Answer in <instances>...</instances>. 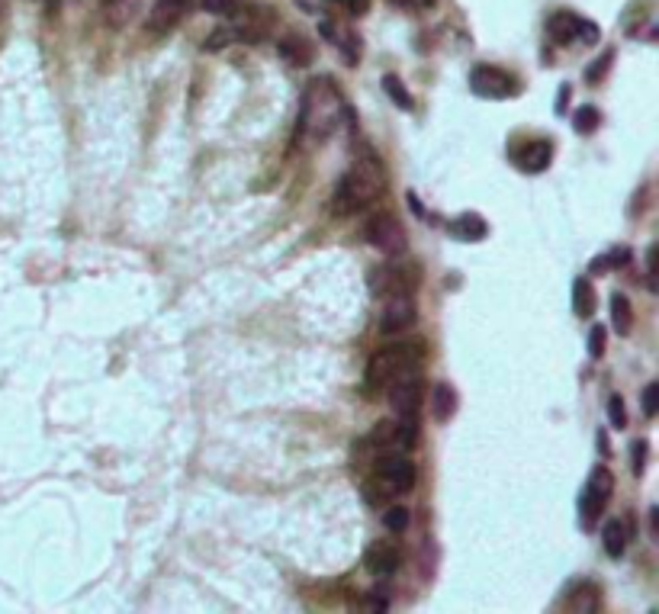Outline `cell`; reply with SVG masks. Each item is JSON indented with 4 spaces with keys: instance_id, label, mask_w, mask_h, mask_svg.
Wrapping results in <instances>:
<instances>
[{
    "instance_id": "1",
    "label": "cell",
    "mask_w": 659,
    "mask_h": 614,
    "mask_svg": "<svg viewBox=\"0 0 659 614\" xmlns=\"http://www.w3.org/2000/svg\"><path fill=\"white\" fill-rule=\"evenodd\" d=\"M344 113V97L332 78H312L299 100V116H296V145L312 152V148L325 145L335 136Z\"/></svg>"
},
{
    "instance_id": "2",
    "label": "cell",
    "mask_w": 659,
    "mask_h": 614,
    "mask_svg": "<svg viewBox=\"0 0 659 614\" xmlns=\"http://www.w3.org/2000/svg\"><path fill=\"white\" fill-rule=\"evenodd\" d=\"M383 193V168L380 158L373 152H361L354 158V164L341 174V181L335 187L332 209L338 216H351L367 209L373 200Z\"/></svg>"
},
{
    "instance_id": "3",
    "label": "cell",
    "mask_w": 659,
    "mask_h": 614,
    "mask_svg": "<svg viewBox=\"0 0 659 614\" xmlns=\"http://www.w3.org/2000/svg\"><path fill=\"white\" fill-rule=\"evenodd\" d=\"M418 361H422V348H415V344L402 341V344H389V348L377 351L370 357L367 364V386L370 389H386L393 380L406 377V373H415L418 370Z\"/></svg>"
},
{
    "instance_id": "4",
    "label": "cell",
    "mask_w": 659,
    "mask_h": 614,
    "mask_svg": "<svg viewBox=\"0 0 659 614\" xmlns=\"http://www.w3.org/2000/svg\"><path fill=\"white\" fill-rule=\"evenodd\" d=\"M364 238H367L370 248H377L380 254H386V258H399V254L406 251V245H409L402 222L393 219V216H386V213H377V216L367 219Z\"/></svg>"
},
{
    "instance_id": "5",
    "label": "cell",
    "mask_w": 659,
    "mask_h": 614,
    "mask_svg": "<svg viewBox=\"0 0 659 614\" xmlns=\"http://www.w3.org/2000/svg\"><path fill=\"white\" fill-rule=\"evenodd\" d=\"M386 389H389V409H393L399 422H415L418 412H422V402H425V383H422V377H418V370L393 380Z\"/></svg>"
},
{
    "instance_id": "6",
    "label": "cell",
    "mask_w": 659,
    "mask_h": 614,
    "mask_svg": "<svg viewBox=\"0 0 659 614\" xmlns=\"http://www.w3.org/2000/svg\"><path fill=\"white\" fill-rule=\"evenodd\" d=\"M611 489H614V476L608 467H595L582 486V496H579V512H582V524L592 528V524L602 518L605 505L611 499Z\"/></svg>"
},
{
    "instance_id": "7",
    "label": "cell",
    "mask_w": 659,
    "mask_h": 614,
    "mask_svg": "<svg viewBox=\"0 0 659 614\" xmlns=\"http://www.w3.org/2000/svg\"><path fill=\"white\" fill-rule=\"evenodd\" d=\"M470 91L483 100H505V97H515L521 87L508 71L492 68V65H479L470 74Z\"/></svg>"
},
{
    "instance_id": "8",
    "label": "cell",
    "mask_w": 659,
    "mask_h": 614,
    "mask_svg": "<svg viewBox=\"0 0 659 614\" xmlns=\"http://www.w3.org/2000/svg\"><path fill=\"white\" fill-rule=\"evenodd\" d=\"M377 483L386 496L396 492H409L415 486V463L402 454H386L377 460Z\"/></svg>"
},
{
    "instance_id": "9",
    "label": "cell",
    "mask_w": 659,
    "mask_h": 614,
    "mask_svg": "<svg viewBox=\"0 0 659 614\" xmlns=\"http://www.w3.org/2000/svg\"><path fill=\"white\" fill-rule=\"evenodd\" d=\"M415 319H418V309H415L412 293H396L386 303V309L380 312V332L383 335H402L415 325Z\"/></svg>"
},
{
    "instance_id": "10",
    "label": "cell",
    "mask_w": 659,
    "mask_h": 614,
    "mask_svg": "<svg viewBox=\"0 0 659 614\" xmlns=\"http://www.w3.org/2000/svg\"><path fill=\"white\" fill-rule=\"evenodd\" d=\"M187 10H190V0H155L145 23L152 33H168V29H174L187 17Z\"/></svg>"
},
{
    "instance_id": "11",
    "label": "cell",
    "mask_w": 659,
    "mask_h": 614,
    "mask_svg": "<svg viewBox=\"0 0 659 614\" xmlns=\"http://www.w3.org/2000/svg\"><path fill=\"white\" fill-rule=\"evenodd\" d=\"M550 158H553V145L547 139H531L515 148V164L521 171L528 174H541L550 168Z\"/></svg>"
},
{
    "instance_id": "12",
    "label": "cell",
    "mask_w": 659,
    "mask_h": 614,
    "mask_svg": "<svg viewBox=\"0 0 659 614\" xmlns=\"http://www.w3.org/2000/svg\"><path fill=\"white\" fill-rule=\"evenodd\" d=\"M364 566L373 576H393L399 569V550L393 544H383V541L370 544L364 553Z\"/></svg>"
},
{
    "instance_id": "13",
    "label": "cell",
    "mask_w": 659,
    "mask_h": 614,
    "mask_svg": "<svg viewBox=\"0 0 659 614\" xmlns=\"http://www.w3.org/2000/svg\"><path fill=\"white\" fill-rule=\"evenodd\" d=\"M457 412V389L451 383H434L431 389V415L438 418V422H451Z\"/></svg>"
},
{
    "instance_id": "14",
    "label": "cell",
    "mask_w": 659,
    "mask_h": 614,
    "mask_svg": "<svg viewBox=\"0 0 659 614\" xmlns=\"http://www.w3.org/2000/svg\"><path fill=\"white\" fill-rule=\"evenodd\" d=\"M451 232H454V238H460V242H483V238L489 235V222L476 213H463L451 222Z\"/></svg>"
},
{
    "instance_id": "15",
    "label": "cell",
    "mask_w": 659,
    "mask_h": 614,
    "mask_svg": "<svg viewBox=\"0 0 659 614\" xmlns=\"http://www.w3.org/2000/svg\"><path fill=\"white\" fill-rule=\"evenodd\" d=\"M579 20L582 17H576V13L560 10V13H553V17L547 20V33L557 39L560 46H569V42L579 39Z\"/></svg>"
},
{
    "instance_id": "16",
    "label": "cell",
    "mask_w": 659,
    "mask_h": 614,
    "mask_svg": "<svg viewBox=\"0 0 659 614\" xmlns=\"http://www.w3.org/2000/svg\"><path fill=\"white\" fill-rule=\"evenodd\" d=\"M602 541H605V553L608 557H624V550H627V528H624V521H618V518H611L605 528H602Z\"/></svg>"
},
{
    "instance_id": "17",
    "label": "cell",
    "mask_w": 659,
    "mask_h": 614,
    "mask_svg": "<svg viewBox=\"0 0 659 614\" xmlns=\"http://www.w3.org/2000/svg\"><path fill=\"white\" fill-rule=\"evenodd\" d=\"M631 322H634V312H631V299L624 293H614L611 296V325L618 335H631Z\"/></svg>"
},
{
    "instance_id": "18",
    "label": "cell",
    "mask_w": 659,
    "mask_h": 614,
    "mask_svg": "<svg viewBox=\"0 0 659 614\" xmlns=\"http://www.w3.org/2000/svg\"><path fill=\"white\" fill-rule=\"evenodd\" d=\"M595 303H598V299H595V287H592L589 280L579 277V280L573 283V312H576L579 319H589L592 312H595Z\"/></svg>"
},
{
    "instance_id": "19",
    "label": "cell",
    "mask_w": 659,
    "mask_h": 614,
    "mask_svg": "<svg viewBox=\"0 0 659 614\" xmlns=\"http://www.w3.org/2000/svg\"><path fill=\"white\" fill-rule=\"evenodd\" d=\"M627 261H631V248L618 245V248H611V251H605V254H598L589 271H592V274H608V271H618V267H624Z\"/></svg>"
},
{
    "instance_id": "20",
    "label": "cell",
    "mask_w": 659,
    "mask_h": 614,
    "mask_svg": "<svg viewBox=\"0 0 659 614\" xmlns=\"http://www.w3.org/2000/svg\"><path fill=\"white\" fill-rule=\"evenodd\" d=\"M383 91L389 94V100H393L399 110H412V107H415L412 94L406 91V87H402L399 78H393V74H386V78H383Z\"/></svg>"
},
{
    "instance_id": "21",
    "label": "cell",
    "mask_w": 659,
    "mask_h": 614,
    "mask_svg": "<svg viewBox=\"0 0 659 614\" xmlns=\"http://www.w3.org/2000/svg\"><path fill=\"white\" fill-rule=\"evenodd\" d=\"M383 528L386 531H393V534H402L409 528V508L406 505H393V508H386V515H383Z\"/></svg>"
},
{
    "instance_id": "22",
    "label": "cell",
    "mask_w": 659,
    "mask_h": 614,
    "mask_svg": "<svg viewBox=\"0 0 659 614\" xmlns=\"http://www.w3.org/2000/svg\"><path fill=\"white\" fill-rule=\"evenodd\" d=\"M573 126L582 132V136H589V132H595L598 126H602V113H598L595 107H579L576 116H573Z\"/></svg>"
},
{
    "instance_id": "23",
    "label": "cell",
    "mask_w": 659,
    "mask_h": 614,
    "mask_svg": "<svg viewBox=\"0 0 659 614\" xmlns=\"http://www.w3.org/2000/svg\"><path fill=\"white\" fill-rule=\"evenodd\" d=\"M200 4L206 13H216V17H235L245 7V0H200Z\"/></svg>"
},
{
    "instance_id": "24",
    "label": "cell",
    "mask_w": 659,
    "mask_h": 614,
    "mask_svg": "<svg viewBox=\"0 0 659 614\" xmlns=\"http://www.w3.org/2000/svg\"><path fill=\"white\" fill-rule=\"evenodd\" d=\"M238 39V26H219L213 36L206 39V49L213 52V49H226V46H232V42Z\"/></svg>"
},
{
    "instance_id": "25",
    "label": "cell",
    "mask_w": 659,
    "mask_h": 614,
    "mask_svg": "<svg viewBox=\"0 0 659 614\" xmlns=\"http://www.w3.org/2000/svg\"><path fill=\"white\" fill-rule=\"evenodd\" d=\"M605 335H608V328H605V325H595L592 332H589V354L595 357V361L605 354Z\"/></svg>"
},
{
    "instance_id": "26",
    "label": "cell",
    "mask_w": 659,
    "mask_h": 614,
    "mask_svg": "<svg viewBox=\"0 0 659 614\" xmlns=\"http://www.w3.org/2000/svg\"><path fill=\"white\" fill-rule=\"evenodd\" d=\"M659 409V383H650L647 389H643V415L653 418Z\"/></svg>"
},
{
    "instance_id": "27",
    "label": "cell",
    "mask_w": 659,
    "mask_h": 614,
    "mask_svg": "<svg viewBox=\"0 0 659 614\" xmlns=\"http://www.w3.org/2000/svg\"><path fill=\"white\" fill-rule=\"evenodd\" d=\"M608 412H611V425H614V428H624V425H627V412H624V399H621V396H611V399H608Z\"/></svg>"
},
{
    "instance_id": "28",
    "label": "cell",
    "mask_w": 659,
    "mask_h": 614,
    "mask_svg": "<svg viewBox=\"0 0 659 614\" xmlns=\"http://www.w3.org/2000/svg\"><path fill=\"white\" fill-rule=\"evenodd\" d=\"M631 463H634V473H637V476L647 470V441H634V447H631Z\"/></svg>"
},
{
    "instance_id": "29",
    "label": "cell",
    "mask_w": 659,
    "mask_h": 614,
    "mask_svg": "<svg viewBox=\"0 0 659 614\" xmlns=\"http://www.w3.org/2000/svg\"><path fill=\"white\" fill-rule=\"evenodd\" d=\"M611 58H614V52H608V55H602L598 58V62L586 71V81L589 84H598V78H602V71H608L611 68Z\"/></svg>"
},
{
    "instance_id": "30",
    "label": "cell",
    "mask_w": 659,
    "mask_h": 614,
    "mask_svg": "<svg viewBox=\"0 0 659 614\" xmlns=\"http://www.w3.org/2000/svg\"><path fill=\"white\" fill-rule=\"evenodd\" d=\"M579 39L586 42V46H595V42H598V26L592 20H579Z\"/></svg>"
},
{
    "instance_id": "31",
    "label": "cell",
    "mask_w": 659,
    "mask_h": 614,
    "mask_svg": "<svg viewBox=\"0 0 659 614\" xmlns=\"http://www.w3.org/2000/svg\"><path fill=\"white\" fill-rule=\"evenodd\" d=\"M338 7H344L351 13V17H364L367 13V7H370V0H335Z\"/></svg>"
},
{
    "instance_id": "32",
    "label": "cell",
    "mask_w": 659,
    "mask_h": 614,
    "mask_svg": "<svg viewBox=\"0 0 659 614\" xmlns=\"http://www.w3.org/2000/svg\"><path fill=\"white\" fill-rule=\"evenodd\" d=\"M409 203L415 206V216H418V219H425V216H428V213H425V209H422V203H418V200H415V193H409Z\"/></svg>"
},
{
    "instance_id": "33",
    "label": "cell",
    "mask_w": 659,
    "mask_h": 614,
    "mask_svg": "<svg viewBox=\"0 0 659 614\" xmlns=\"http://www.w3.org/2000/svg\"><path fill=\"white\" fill-rule=\"evenodd\" d=\"M100 4H103V7H107V10H116V7H126V4H129V0H100Z\"/></svg>"
},
{
    "instance_id": "34",
    "label": "cell",
    "mask_w": 659,
    "mask_h": 614,
    "mask_svg": "<svg viewBox=\"0 0 659 614\" xmlns=\"http://www.w3.org/2000/svg\"><path fill=\"white\" fill-rule=\"evenodd\" d=\"M566 100H569V87H563V91H560V103H557V113H563V110H566Z\"/></svg>"
},
{
    "instance_id": "35",
    "label": "cell",
    "mask_w": 659,
    "mask_h": 614,
    "mask_svg": "<svg viewBox=\"0 0 659 614\" xmlns=\"http://www.w3.org/2000/svg\"><path fill=\"white\" fill-rule=\"evenodd\" d=\"M389 4H393V7H406V10H409V7L415 4V0H389Z\"/></svg>"
},
{
    "instance_id": "36",
    "label": "cell",
    "mask_w": 659,
    "mask_h": 614,
    "mask_svg": "<svg viewBox=\"0 0 659 614\" xmlns=\"http://www.w3.org/2000/svg\"><path fill=\"white\" fill-rule=\"evenodd\" d=\"M52 4H55V0H52Z\"/></svg>"
}]
</instances>
